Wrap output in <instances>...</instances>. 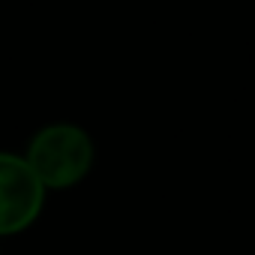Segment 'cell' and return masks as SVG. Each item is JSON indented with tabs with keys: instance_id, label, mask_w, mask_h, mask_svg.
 <instances>
[{
	"instance_id": "cell-1",
	"label": "cell",
	"mask_w": 255,
	"mask_h": 255,
	"mask_svg": "<svg viewBox=\"0 0 255 255\" xmlns=\"http://www.w3.org/2000/svg\"><path fill=\"white\" fill-rule=\"evenodd\" d=\"M24 159L45 189H66L84 180V174L90 171L93 141L81 126L51 123L36 132Z\"/></svg>"
},
{
	"instance_id": "cell-2",
	"label": "cell",
	"mask_w": 255,
	"mask_h": 255,
	"mask_svg": "<svg viewBox=\"0 0 255 255\" xmlns=\"http://www.w3.org/2000/svg\"><path fill=\"white\" fill-rule=\"evenodd\" d=\"M45 186L24 156L0 153V234L24 231L42 210Z\"/></svg>"
}]
</instances>
